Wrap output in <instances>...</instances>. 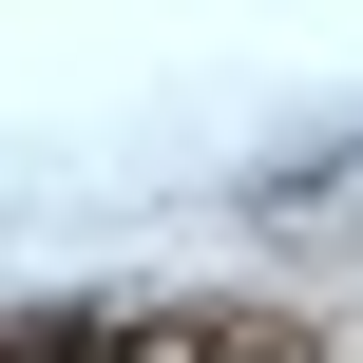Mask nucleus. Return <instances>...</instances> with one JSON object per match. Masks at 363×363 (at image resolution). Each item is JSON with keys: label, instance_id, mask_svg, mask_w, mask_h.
Here are the masks:
<instances>
[{"label": "nucleus", "instance_id": "nucleus-1", "mask_svg": "<svg viewBox=\"0 0 363 363\" xmlns=\"http://www.w3.org/2000/svg\"><path fill=\"white\" fill-rule=\"evenodd\" d=\"M0 363H134V345H115V325H19Z\"/></svg>", "mask_w": 363, "mask_h": 363}]
</instances>
